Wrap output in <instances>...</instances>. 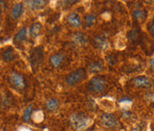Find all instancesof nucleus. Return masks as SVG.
Listing matches in <instances>:
<instances>
[{
    "label": "nucleus",
    "instance_id": "f257e3e1",
    "mask_svg": "<svg viewBox=\"0 0 154 131\" xmlns=\"http://www.w3.org/2000/svg\"><path fill=\"white\" fill-rule=\"evenodd\" d=\"M69 122L75 130H84L90 124V118L85 113L76 112L70 116Z\"/></svg>",
    "mask_w": 154,
    "mask_h": 131
},
{
    "label": "nucleus",
    "instance_id": "f03ea898",
    "mask_svg": "<svg viewBox=\"0 0 154 131\" xmlns=\"http://www.w3.org/2000/svg\"><path fill=\"white\" fill-rule=\"evenodd\" d=\"M87 78V73L85 69L79 68L73 71H71L65 79V82L69 86H75L79 82L83 81Z\"/></svg>",
    "mask_w": 154,
    "mask_h": 131
},
{
    "label": "nucleus",
    "instance_id": "7ed1b4c3",
    "mask_svg": "<svg viewBox=\"0 0 154 131\" xmlns=\"http://www.w3.org/2000/svg\"><path fill=\"white\" fill-rule=\"evenodd\" d=\"M107 87L106 81L101 77H94L88 84V91L92 93H103Z\"/></svg>",
    "mask_w": 154,
    "mask_h": 131
},
{
    "label": "nucleus",
    "instance_id": "20e7f679",
    "mask_svg": "<svg viewBox=\"0 0 154 131\" xmlns=\"http://www.w3.org/2000/svg\"><path fill=\"white\" fill-rule=\"evenodd\" d=\"M43 60V51H42V47L41 46H38L35 47L31 53H30V56H29V61H30V64L33 69H36L38 66L40 64L41 61Z\"/></svg>",
    "mask_w": 154,
    "mask_h": 131
},
{
    "label": "nucleus",
    "instance_id": "39448f33",
    "mask_svg": "<svg viewBox=\"0 0 154 131\" xmlns=\"http://www.w3.org/2000/svg\"><path fill=\"white\" fill-rule=\"evenodd\" d=\"M9 83L17 90H22L25 87V80L21 74L13 72L8 77Z\"/></svg>",
    "mask_w": 154,
    "mask_h": 131
},
{
    "label": "nucleus",
    "instance_id": "423d86ee",
    "mask_svg": "<svg viewBox=\"0 0 154 131\" xmlns=\"http://www.w3.org/2000/svg\"><path fill=\"white\" fill-rule=\"evenodd\" d=\"M102 124L107 129H117L119 127V121L115 116L111 113H104L101 118Z\"/></svg>",
    "mask_w": 154,
    "mask_h": 131
},
{
    "label": "nucleus",
    "instance_id": "0eeeda50",
    "mask_svg": "<svg viewBox=\"0 0 154 131\" xmlns=\"http://www.w3.org/2000/svg\"><path fill=\"white\" fill-rule=\"evenodd\" d=\"M134 84L138 87H143V88H150L152 87L154 81H152L151 79L144 77V76H139L134 79Z\"/></svg>",
    "mask_w": 154,
    "mask_h": 131
},
{
    "label": "nucleus",
    "instance_id": "6e6552de",
    "mask_svg": "<svg viewBox=\"0 0 154 131\" xmlns=\"http://www.w3.org/2000/svg\"><path fill=\"white\" fill-rule=\"evenodd\" d=\"M64 58H65V55L63 53H57V54H54V55H52L49 58V61H50V64H52L53 67H55V68H58L62 65L63 62L64 61Z\"/></svg>",
    "mask_w": 154,
    "mask_h": 131
},
{
    "label": "nucleus",
    "instance_id": "1a4fd4ad",
    "mask_svg": "<svg viewBox=\"0 0 154 131\" xmlns=\"http://www.w3.org/2000/svg\"><path fill=\"white\" fill-rule=\"evenodd\" d=\"M67 22L68 23L72 26V27H76L79 28L81 26V19L80 16L76 14V13H70L68 16H67Z\"/></svg>",
    "mask_w": 154,
    "mask_h": 131
},
{
    "label": "nucleus",
    "instance_id": "9d476101",
    "mask_svg": "<svg viewBox=\"0 0 154 131\" xmlns=\"http://www.w3.org/2000/svg\"><path fill=\"white\" fill-rule=\"evenodd\" d=\"M22 13H23V5L21 3H18V4H15L14 7L12 8L10 16L13 20H17L18 18L21 17Z\"/></svg>",
    "mask_w": 154,
    "mask_h": 131
},
{
    "label": "nucleus",
    "instance_id": "9b49d317",
    "mask_svg": "<svg viewBox=\"0 0 154 131\" xmlns=\"http://www.w3.org/2000/svg\"><path fill=\"white\" fill-rule=\"evenodd\" d=\"M94 45L101 50H105L108 47V42L106 39L101 36H97L94 39Z\"/></svg>",
    "mask_w": 154,
    "mask_h": 131
},
{
    "label": "nucleus",
    "instance_id": "f8f14e48",
    "mask_svg": "<svg viewBox=\"0 0 154 131\" xmlns=\"http://www.w3.org/2000/svg\"><path fill=\"white\" fill-rule=\"evenodd\" d=\"M59 104H60V103H59L58 99H56V98H49L46 101V103L45 104V107L48 111H54L58 109Z\"/></svg>",
    "mask_w": 154,
    "mask_h": 131
},
{
    "label": "nucleus",
    "instance_id": "ddd939ff",
    "mask_svg": "<svg viewBox=\"0 0 154 131\" xmlns=\"http://www.w3.org/2000/svg\"><path fill=\"white\" fill-rule=\"evenodd\" d=\"M26 36H27V30L25 28H22L14 36V43L15 44V45H17L22 44L26 39Z\"/></svg>",
    "mask_w": 154,
    "mask_h": 131
},
{
    "label": "nucleus",
    "instance_id": "4468645a",
    "mask_svg": "<svg viewBox=\"0 0 154 131\" xmlns=\"http://www.w3.org/2000/svg\"><path fill=\"white\" fill-rule=\"evenodd\" d=\"M27 3H29V6L34 10H40L43 9L47 5V1L45 0H34V1H27Z\"/></svg>",
    "mask_w": 154,
    "mask_h": 131
},
{
    "label": "nucleus",
    "instance_id": "2eb2a0df",
    "mask_svg": "<svg viewBox=\"0 0 154 131\" xmlns=\"http://www.w3.org/2000/svg\"><path fill=\"white\" fill-rule=\"evenodd\" d=\"M42 26L39 22H35L29 29V36L31 38H37L41 32Z\"/></svg>",
    "mask_w": 154,
    "mask_h": 131
},
{
    "label": "nucleus",
    "instance_id": "dca6fc26",
    "mask_svg": "<svg viewBox=\"0 0 154 131\" xmlns=\"http://www.w3.org/2000/svg\"><path fill=\"white\" fill-rule=\"evenodd\" d=\"M15 58L14 55V52L13 50V48L9 47L7 49H5L3 53H2V59L5 62H11L14 61Z\"/></svg>",
    "mask_w": 154,
    "mask_h": 131
},
{
    "label": "nucleus",
    "instance_id": "f3484780",
    "mask_svg": "<svg viewBox=\"0 0 154 131\" xmlns=\"http://www.w3.org/2000/svg\"><path fill=\"white\" fill-rule=\"evenodd\" d=\"M103 69V65L100 62H93V63L89 64V65H88L89 72L90 73H94V74L100 72Z\"/></svg>",
    "mask_w": 154,
    "mask_h": 131
},
{
    "label": "nucleus",
    "instance_id": "a211bd4d",
    "mask_svg": "<svg viewBox=\"0 0 154 131\" xmlns=\"http://www.w3.org/2000/svg\"><path fill=\"white\" fill-rule=\"evenodd\" d=\"M73 40L75 43L79 45H85L87 42V37L81 32H77L73 35Z\"/></svg>",
    "mask_w": 154,
    "mask_h": 131
},
{
    "label": "nucleus",
    "instance_id": "6ab92c4d",
    "mask_svg": "<svg viewBox=\"0 0 154 131\" xmlns=\"http://www.w3.org/2000/svg\"><path fill=\"white\" fill-rule=\"evenodd\" d=\"M133 16H134L135 19L139 20V21H143L144 18H145V16H146V14H145V12H144L143 10H139V9H137V10L134 11Z\"/></svg>",
    "mask_w": 154,
    "mask_h": 131
},
{
    "label": "nucleus",
    "instance_id": "aec40b11",
    "mask_svg": "<svg viewBox=\"0 0 154 131\" xmlns=\"http://www.w3.org/2000/svg\"><path fill=\"white\" fill-rule=\"evenodd\" d=\"M32 110H33V107L32 105H29L25 111H24V114H23V120L25 122H28L29 120H30V115L32 113Z\"/></svg>",
    "mask_w": 154,
    "mask_h": 131
},
{
    "label": "nucleus",
    "instance_id": "412c9836",
    "mask_svg": "<svg viewBox=\"0 0 154 131\" xmlns=\"http://www.w3.org/2000/svg\"><path fill=\"white\" fill-rule=\"evenodd\" d=\"M94 22H95V17L92 14H88L87 16H85V18H84V24L86 27L92 26Z\"/></svg>",
    "mask_w": 154,
    "mask_h": 131
},
{
    "label": "nucleus",
    "instance_id": "4be33fe9",
    "mask_svg": "<svg viewBox=\"0 0 154 131\" xmlns=\"http://www.w3.org/2000/svg\"><path fill=\"white\" fill-rule=\"evenodd\" d=\"M128 39H131V40H134V39H136L138 38V32H137V30H131V31L128 33Z\"/></svg>",
    "mask_w": 154,
    "mask_h": 131
},
{
    "label": "nucleus",
    "instance_id": "5701e85b",
    "mask_svg": "<svg viewBox=\"0 0 154 131\" xmlns=\"http://www.w3.org/2000/svg\"><path fill=\"white\" fill-rule=\"evenodd\" d=\"M147 29H148V31H149L152 35H153L154 36V19L153 20H152V22L148 24Z\"/></svg>",
    "mask_w": 154,
    "mask_h": 131
},
{
    "label": "nucleus",
    "instance_id": "b1692460",
    "mask_svg": "<svg viewBox=\"0 0 154 131\" xmlns=\"http://www.w3.org/2000/svg\"><path fill=\"white\" fill-rule=\"evenodd\" d=\"M131 116V113L129 112V111H123V117H124V119L126 118V119H128V118H129Z\"/></svg>",
    "mask_w": 154,
    "mask_h": 131
},
{
    "label": "nucleus",
    "instance_id": "393cba45",
    "mask_svg": "<svg viewBox=\"0 0 154 131\" xmlns=\"http://www.w3.org/2000/svg\"><path fill=\"white\" fill-rule=\"evenodd\" d=\"M150 67H151V70L154 72V58L150 61Z\"/></svg>",
    "mask_w": 154,
    "mask_h": 131
},
{
    "label": "nucleus",
    "instance_id": "a878e982",
    "mask_svg": "<svg viewBox=\"0 0 154 131\" xmlns=\"http://www.w3.org/2000/svg\"><path fill=\"white\" fill-rule=\"evenodd\" d=\"M130 101H131V100H130L129 98H127V97H126V98H123V99H121L119 102H120V103H123V102H130Z\"/></svg>",
    "mask_w": 154,
    "mask_h": 131
}]
</instances>
